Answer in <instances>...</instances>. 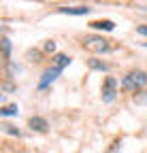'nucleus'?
<instances>
[{"label": "nucleus", "instance_id": "1", "mask_svg": "<svg viewBox=\"0 0 147 153\" xmlns=\"http://www.w3.org/2000/svg\"><path fill=\"white\" fill-rule=\"evenodd\" d=\"M70 64V57L68 55H64V53H58L56 57H53V64L43 72V76H41V81H39V89H45V87H49L53 81L58 79V74L66 68Z\"/></svg>", "mask_w": 147, "mask_h": 153}, {"label": "nucleus", "instance_id": "2", "mask_svg": "<svg viewBox=\"0 0 147 153\" xmlns=\"http://www.w3.org/2000/svg\"><path fill=\"white\" fill-rule=\"evenodd\" d=\"M145 83H147V72H145V70H130V72L122 79V89L134 94V91L143 89Z\"/></svg>", "mask_w": 147, "mask_h": 153}, {"label": "nucleus", "instance_id": "3", "mask_svg": "<svg viewBox=\"0 0 147 153\" xmlns=\"http://www.w3.org/2000/svg\"><path fill=\"white\" fill-rule=\"evenodd\" d=\"M83 47L87 51H94V53H107V51H111L109 41L102 38V36H85L83 38Z\"/></svg>", "mask_w": 147, "mask_h": 153}, {"label": "nucleus", "instance_id": "4", "mask_svg": "<svg viewBox=\"0 0 147 153\" xmlns=\"http://www.w3.org/2000/svg\"><path fill=\"white\" fill-rule=\"evenodd\" d=\"M117 96V81L113 79V76H107L104 83H102V102H113Z\"/></svg>", "mask_w": 147, "mask_h": 153}, {"label": "nucleus", "instance_id": "5", "mask_svg": "<svg viewBox=\"0 0 147 153\" xmlns=\"http://www.w3.org/2000/svg\"><path fill=\"white\" fill-rule=\"evenodd\" d=\"M58 11L60 13H66V15H87L90 13L87 7H60Z\"/></svg>", "mask_w": 147, "mask_h": 153}, {"label": "nucleus", "instance_id": "6", "mask_svg": "<svg viewBox=\"0 0 147 153\" xmlns=\"http://www.w3.org/2000/svg\"><path fill=\"white\" fill-rule=\"evenodd\" d=\"M28 123H30V128L36 130V132H45V130H47V121H45L43 117H32Z\"/></svg>", "mask_w": 147, "mask_h": 153}, {"label": "nucleus", "instance_id": "7", "mask_svg": "<svg viewBox=\"0 0 147 153\" xmlns=\"http://www.w3.org/2000/svg\"><path fill=\"white\" fill-rule=\"evenodd\" d=\"M90 28H96V30H113L115 28V24L113 22H109V19H100V22H92L90 24Z\"/></svg>", "mask_w": 147, "mask_h": 153}, {"label": "nucleus", "instance_id": "8", "mask_svg": "<svg viewBox=\"0 0 147 153\" xmlns=\"http://www.w3.org/2000/svg\"><path fill=\"white\" fill-rule=\"evenodd\" d=\"M134 102H137L139 106H147V91L137 94V96H134Z\"/></svg>", "mask_w": 147, "mask_h": 153}, {"label": "nucleus", "instance_id": "9", "mask_svg": "<svg viewBox=\"0 0 147 153\" xmlns=\"http://www.w3.org/2000/svg\"><path fill=\"white\" fill-rule=\"evenodd\" d=\"M90 68L92 70H107V64L104 62H98V60H90Z\"/></svg>", "mask_w": 147, "mask_h": 153}, {"label": "nucleus", "instance_id": "10", "mask_svg": "<svg viewBox=\"0 0 147 153\" xmlns=\"http://www.w3.org/2000/svg\"><path fill=\"white\" fill-rule=\"evenodd\" d=\"M17 113V104H9V106H4L2 111H0V115H4V117H9V115H15Z\"/></svg>", "mask_w": 147, "mask_h": 153}, {"label": "nucleus", "instance_id": "11", "mask_svg": "<svg viewBox=\"0 0 147 153\" xmlns=\"http://www.w3.org/2000/svg\"><path fill=\"white\" fill-rule=\"evenodd\" d=\"M2 49H4V57H9L11 55V41H9L7 36L2 38Z\"/></svg>", "mask_w": 147, "mask_h": 153}, {"label": "nucleus", "instance_id": "12", "mask_svg": "<svg viewBox=\"0 0 147 153\" xmlns=\"http://www.w3.org/2000/svg\"><path fill=\"white\" fill-rule=\"evenodd\" d=\"M2 128H4V132H9V134H15V136H19V130H15L11 123H4Z\"/></svg>", "mask_w": 147, "mask_h": 153}, {"label": "nucleus", "instance_id": "13", "mask_svg": "<svg viewBox=\"0 0 147 153\" xmlns=\"http://www.w3.org/2000/svg\"><path fill=\"white\" fill-rule=\"evenodd\" d=\"M53 49H56V43H53V41H49V43L45 45V51H53Z\"/></svg>", "mask_w": 147, "mask_h": 153}, {"label": "nucleus", "instance_id": "14", "mask_svg": "<svg viewBox=\"0 0 147 153\" xmlns=\"http://www.w3.org/2000/svg\"><path fill=\"white\" fill-rule=\"evenodd\" d=\"M137 32H139V34H143V36H147V26H139V28H137Z\"/></svg>", "mask_w": 147, "mask_h": 153}, {"label": "nucleus", "instance_id": "15", "mask_svg": "<svg viewBox=\"0 0 147 153\" xmlns=\"http://www.w3.org/2000/svg\"><path fill=\"white\" fill-rule=\"evenodd\" d=\"M145 47H147V43H145Z\"/></svg>", "mask_w": 147, "mask_h": 153}]
</instances>
